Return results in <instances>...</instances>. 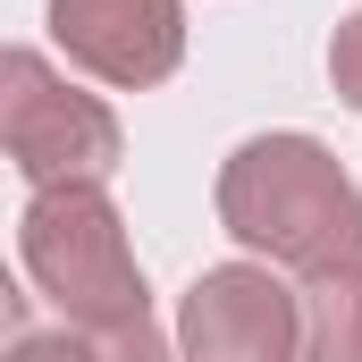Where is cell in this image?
<instances>
[{"instance_id": "obj_6", "label": "cell", "mask_w": 362, "mask_h": 362, "mask_svg": "<svg viewBox=\"0 0 362 362\" xmlns=\"http://www.w3.org/2000/svg\"><path fill=\"white\" fill-rule=\"evenodd\" d=\"M303 362H362V262L303 270Z\"/></svg>"}, {"instance_id": "obj_4", "label": "cell", "mask_w": 362, "mask_h": 362, "mask_svg": "<svg viewBox=\"0 0 362 362\" xmlns=\"http://www.w3.org/2000/svg\"><path fill=\"white\" fill-rule=\"evenodd\" d=\"M177 346L185 362H286L303 354V303H295V286H278L253 262L202 270L185 286Z\"/></svg>"}, {"instance_id": "obj_3", "label": "cell", "mask_w": 362, "mask_h": 362, "mask_svg": "<svg viewBox=\"0 0 362 362\" xmlns=\"http://www.w3.org/2000/svg\"><path fill=\"white\" fill-rule=\"evenodd\" d=\"M0 144L34 185H101L118 169V118L110 101L59 85L42 51L0 59Z\"/></svg>"}, {"instance_id": "obj_5", "label": "cell", "mask_w": 362, "mask_h": 362, "mask_svg": "<svg viewBox=\"0 0 362 362\" xmlns=\"http://www.w3.org/2000/svg\"><path fill=\"white\" fill-rule=\"evenodd\" d=\"M51 42L101 85H160L185 59L177 0H51Z\"/></svg>"}, {"instance_id": "obj_8", "label": "cell", "mask_w": 362, "mask_h": 362, "mask_svg": "<svg viewBox=\"0 0 362 362\" xmlns=\"http://www.w3.org/2000/svg\"><path fill=\"white\" fill-rule=\"evenodd\" d=\"M329 76H337V101L362 110V8L337 25V42H329Z\"/></svg>"}, {"instance_id": "obj_1", "label": "cell", "mask_w": 362, "mask_h": 362, "mask_svg": "<svg viewBox=\"0 0 362 362\" xmlns=\"http://www.w3.org/2000/svg\"><path fill=\"white\" fill-rule=\"evenodd\" d=\"M219 228L286 270L362 262V185L312 135H253L219 169Z\"/></svg>"}, {"instance_id": "obj_7", "label": "cell", "mask_w": 362, "mask_h": 362, "mask_svg": "<svg viewBox=\"0 0 362 362\" xmlns=\"http://www.w3.org/2000/svg\"><path fill=\"white\" fill-rule=\"evenodd\" d=\"M8 362H93V337L85 329H17Z\"/></svg>"}, {"instance_id": "obj_2", "label": "cell", "mask_w": 362, "mask_h": 362, "mask_svg": "<svg viewBox=\"0 0 362 362\" xmlns=\"http://www.w3.org/2000/svg\"><path fill=\"white\" fill-rule=\"evenodd\" d=\"M17 262L68 312V329L152 320L144 270L127 253V219H118V202L101 185H34V202L17 219Z\"/></svg>"}]
</instances>
